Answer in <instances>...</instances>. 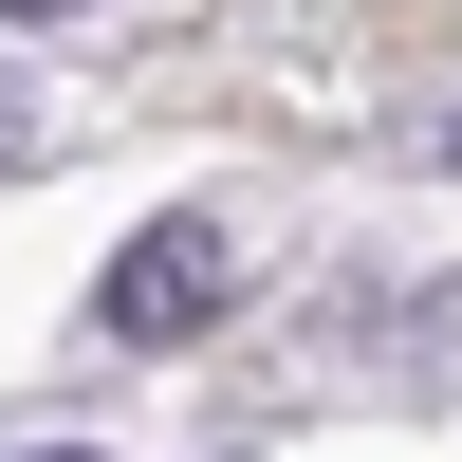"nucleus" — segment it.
Instances as JSON below:
<instances>
[{
	"mask_svg": "<svg viewBox=\"0 0 462 462\" xmlns=\"http://www.w3.org/2000/svg\"><path fill=\"white\" fill-rule=\"evenodd\" d=\"M0 19H93V0H0Z\"/></svg>",
	"mask_w": 462,
	"mask_h": 462,
	"instance_id": "7ed1b4c3",
	"label": "nucleus"
},
{
	"mask_svg": "<svg viewBox=\"0 0 462 462\" xmlns=\"http://www.w3.org/2000/svg\"><path fill=\"white\" fill-rule=\"evenodd\" d=\"M37 462H93V444H37Z\"/></svg>",
	"mask_w": 462,
	"mask_h": 462,
	"instance_id": "20e7f679",
	"label": "nucleus"
},
{
	"mask_svg": "<svg viewBox=\"0 0 462 462\" xmlns=\"http://www.w3.org/2000/svg\"><path fill=\"white\" fill-rule=\"evenodd\" d=\"M222 296H241V259H222V222H148V241L111 259V278H93V315H111V333L148 352V333H204Z\"/></svg>",
	"mask_w": 462,
	"mask_h": 462,
	"instance_id": "f257e3e1",
	"label": "nucleus"
},
{
	"mask_svg": "<svg viewBox=\"0 0 462 462\" xmlns=\"http://www.w3.org/2000/svg\"><path fill=\"white\" fill-rule=\"evenodd\" d=\"M19 130H37V111H19V74H0V167H19Z\"/></svg>",
	"mask_w": 462,
	"mask_h": 462,
	"instance_id": "f03ea898",
	"label": "nucleus"
}]
</instances>
